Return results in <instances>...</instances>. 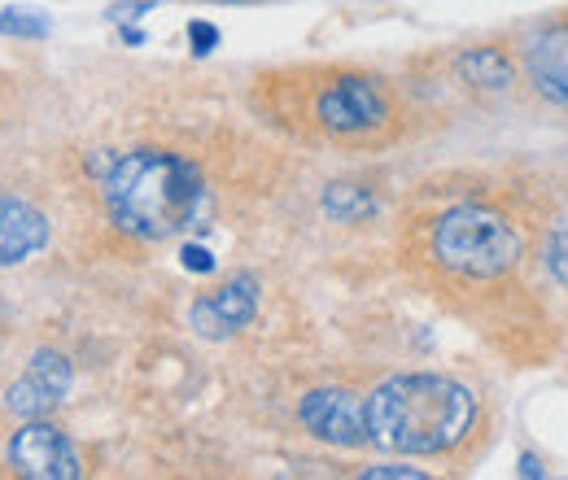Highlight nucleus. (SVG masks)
<instances>
[{
    "label": "nucleus",
    "instance_id": "1",
    "mask_svg": "<svg viewBox=\"0 0 568 480\" xmlns=\"http://www.w3.org/2000/svg\"><path fill=\"white\" fill-rule=\"evenodd\" d=\"M293 88H281L276 119L302 140L376 149L398 132V101L381 74L367 70H297Z\"/></svg>",
    "mask_w": 568,
    "mask_h": 480
},
{
    "label": "nucleus",
    "instance_id": "2",
    "mask_svg": "<svg viewBox=\"0 0 568 480\" xmlns=\"http://www.w3.org/2000/svg\"><path fill=\"white\" fill-rule=\"evenodd\" d=\"M101 197L119 232L136 241H171L202 223L206 180L171 149H132L110 162Z\"/></svg>",
    "mask_w": 568,
    "mask_h": 480
},
{
    "label": "nucleus",
    "instance_id": "3",
    "mask_svg": "<svg viewBox=\"0 0 568 480\" xmlns=\"http://www.w3.org/2000/svg\"><path fill=\"white\" fill-rule=\"evenodd\" d=\"M477 419V398L450 380L407 371L389 376L367 394V446L385 455H446Z\"/></svg>",
    "mask_w": 568,
    "mask_h": 480
},
{
    "label": "nucleus",
    "instance_id": "4",
    "mask_svg": "<svg viewBox=\"0 0 568 480\" xmlns=\"http://www.w3.org/2000/svg\"><path fill=\"white\" fill-rule=\"evenodd\" d=\"M428 254L437 267L464 279H498L520 263V232L507 223V214L481 202L442 210L428 232Z\"/></svg>",
    "mask_w": 568,
    "mask_h": 480
},
{
    "label": "nucleus",
    "instance_id": "5",
    "mask_svg": "<svg viewBox=\"0 0 568 480\" xmlns=\"http://www.w3.org/2000/svg\"><path fill=\"white\" fill-rule=\"evenodd\" d=\"M9 468L27 480H79L83 463L71 437L49 419H27L9 441Z\"/></svg>",
    "mask_w": 568,
    "mask_h": 480
},
{
    "label": "nucleus",
    "instance_id": "6",
    "mask_svg": "<svg viewBox=\"0 0 568 480\" xmlns=\"http://www.w3.org/2000/svg\"><path fill=\"white\" fill-rule=\"evenodd\" d=\"M297 419L311 437L328 446H342V450L367 446V398L355 389H311L297 402Z\"/></svg>",
    "mask_w": 568,
    "mask_h": 480
},
{
    "label": "nucleus",
    "instance_id": "7",
    "mask_svg": "<svg viewBox=\"0 0 568 480\" xmlns=\"http://www.w3.org/2000/svg\"><path fill=\"white\" fill-rule=\"evenodd\" d=\"M71 380H74V367L62 349H36L31 362H27V371L9 385L4 407L18 415V419H49V415L67 402Z\"/></svg>",
    "mask_w": 568,
    "mask_h": 480
},
{
    "label": "nucleus",
    "instance_id": "8",
    "mask_svg": "<svg viewBox=\"0 0 568 480\" xmlns=\"http://www.w3.org/2000/svg\"><path fill=\"white\" fill-rule=\"evenodd\" d=\"M254 315H258V279L254 275H232L223 288H214V293L193 302L189 324L206 341H227L241 328H250Z\"/></svg>",
    "mask_w": 568,
    "mask_h": 480
},
{
    "label": "nucleus",
    "instance_id": "9",
    "mask_svg": "<svg viewBox=\"0 0 568 480\" xmlns=\"http://www.w3.org/2000/svg\"><path fill=\"white\" fill-rule=\"evenodd\" d=\"M525 74L534 83V92L551 105H568V22L547 27L529 53H525Z\"/></svg>",
    "mask_w": 568,
    "mask_h": 480
},
{
    "label": "nucleus",
    "instance_id": "10",
    "mask_svg": "<svg viewBox=\"0 0 568 480\" xmlns=\"http://www.w3.org/2000/svg\"><path fill=\"white\" fill-rule=\"evenodd\" d=\"M49 245V218L22 197H0V267H18Z\"/></svg>",
    "mask_w": 568,
    "mask_h": 480
},
{
    "label": "nucleus",
    "instance_id": "11",
    "mask_svg": "<svg viewBox=\"0 0 568 480\" xmlns=\"http://www.w3.org/2000/svg\"><path fill=\"white\" fill-rule=\"evenodd\" d=\"M455 74H459L468 88H477V92H503V88L516 83L511 58H507L503 49H495V44H473V49H464V53L455 58Z\"/></svg>",
    "mask_w": 568,
    "mask_h": 480
},
{
    "label": "nucleus",
    "instance_id": "12",
    "mask_svg": "<svg viewBox=\"0 0 568 480\" xmlns=\"http://www.w3.org/2000/svg\"><path fill=\"white\" fill-rule=\"evenodd\" d=\"M324 214L337 218V223H363L376 214V197L363 188V184H351V180H337L324 188Z\"/></svg>",
    "mask_w": 568,
    "mask_h": 480
},
{
    "label": "nucleus",
    "instance_id": "13",
    "mask_svg": "<svg viewBox=\"0 0 568 480\" xmlns=\"http://www.w3.org/2000/svg\"><path fill=\"white\" fill-rule=\"evenodd\" d=\"M0 35H13V40H44V35H49V18L36 13V9L9 4V9H0Z\"/></svg>",
    "mask_w": 568,
    "mask_h": 480
},
{
    "label": "nucleus",
    "instance_id": "14",
    "mask_svg": "<svg viewBox=\"0 0 568 480\" xmlns=\"http://www.w3.org/2000/svg\"><path fill=\"white\" fill-rule=\"evenodd\" d=\"M542 258H547V272L556 275L560 284H568V227H556V232L547 236Z\"/></svg>",
    "mask_w": 568,
    "mask_h": 480
},
{
    "label": "nucleus",
    "instance_id": "15",
    "mask_svg": "<svg viewBox=\"0 0 568 480\" xmlns=\"http://www.w3.org/2000/svg\"><path fill=\"white\" fill-rule=\"evenodd\" d=\"M189 35H193V49H197V53H211V44L219 40V31H214L211 22H193Z\"/></svg>",
    "mask_w": 568,
    "mask_h": 480
},
{
    "label": "nucleus",
    "instance_id": "16",
    "mask_svg": "<svg viewBox=\"0 0 568 480\" xmlns=\"http://www.w3.org/2000/svg\"><path fill=\"white\" fill-rule=\"evenodd\" d=\"M184 267H193V272H211L214 263H211V254H206V249L189 245V249H184Z\"/></svg>",
    "mask_w": 568,
    "mask_h": 480
},
{
    "label": "nucleus",
    "instance_id": "17",
    "mask_svg": "<svg viewBox=\"0 0 568 480\" xmlns=\"http://www.w3.org/2000/svg\"><path fill=\"white\" fill-rule=\"evenodd\" d=\"M363 477H412V480H420L425 472H420V468H363Z\"/></svg>",
    "mask_w": 568,
    "mask_h": 480
},
{
    "label": "nucleus",
    "instance_id": "18",
    "mask_svg": "<svg viewBox=\"0 0 568 480\" xmlns=\"http://www.w3.org/2000/svg\"><path fill=\"white\" fill-rule=\"evenodd\" d=\"M214 4H258V0H214Z\"/></svg>",
    "mask_w": 568,
    "mask_h": 480
}]
</instances>
